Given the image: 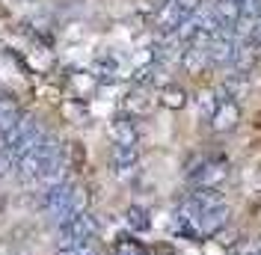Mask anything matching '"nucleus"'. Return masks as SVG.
I'll return each mask as SVG.
<instances>
[{"instance_id": "f257e3e1", "label": "nucleus", "mask_w": 261, "mask_h": 255, "mask_svg": "<svg viewBox=\"0 0 261 255\" xmlns=\"http://www.w3.org/2000/svg\"><path fill=\"white\" fill-rule=\"evenodd\" d=\"M42 128L39 122L33 119V116H18V122L12 128H6L3 134H0V148L9 155L12 160H18L21 155H27L33 145L42 140Z\"/></svg>"}, {"instance_id": "f03ea898", "label": "nucleus", "mask_w": 261, "mask_h": 255, "mask_svg": "<svg viewBox=\"0 0 261 255\" xmlns=\"http://www.w3.org/2000/svg\"><path fill=\"white\" fill-rule=\"evenodd\" d=\"M98 223L89 211L83 214H74V217H65L57 223V238H60V246H74V243H89L95 238Z\"/></svg>"}, {"instance_id": "7ed1b4c3", "label": "nucleus", "mask_w": 261, "mask_h": 255, "mask_svg": "<svg viewBox=\"0 0 261 255\" xmlns=\"http://www.w3.org/2000/svg\"><path fill=\"white\" fill-rule=\"evenodd\" d=\"M226 178H228V163L223 158L199 160L190 169V184L193 187H220Z\"/></svg>"}, {"instance_id": "20e7f679", "label": "nucleus", "mask_w": 261, "mask_h": 255, "mask_svg": "<svg viewBox=\"0 0 261 255\" xmlns=\"http://www.w3.org/2000/svg\"><path fill=\"white\" fill-rule=\"evenodd\" d=\"M238 122H241V104H238L234 98L223 95L217 101V110H214V116H211V128L217 134H228V131L238 128Z\"/></svg>"}, {"instance_id": "39448f33", "label": "nucleus", "mask_w": 261, "mask_h": 255, "mask_svg": "<svg viewBox=\"0 0 261 255\" xmlns=\"http://www.w3.org/2000/svg\"><path fill=\"white\" fill-rule=\"evenodd\" d=\"M137 163H140V148L137 145H113L110 166H113L116 178H130L137 172Z\"/></svg>"}, {"instance_id": "423d86ee", "label": "nucleus", "mask_w": 261, "mask_h": 255, "mask_svg": "<svg viewBox=\"0 0 261 255\" xmlns=\"http://www.w3.org/2000/svg\"><path fill=\"white\" fill-rule=\"evenodd\" d=\"M226 223H228V205L202 211V214H199V220H196V225H199V238H211V235H217Z\"/></svg>"}, {"instance_id": "0eeeda50", "label": "nucleus", "mask_w": 261, "mask_h": 255, "mask_svg": "<svg viewBox=\"0 0 261 255\" xmlns=\"http://www.w3.org/2000/svg\"><path fill=\"white\" fill-rule=\"evenodd\" d=\"M110 137H113V145H137V125L128 116H119L110 122Z\"/></svg>"}, {"instance_id": "6e6552de", "label": "nucleus", "mask_w": 261, "mask_h": 255, "mask_svg": "<svg viewBox=\"0 0 261 255\" xmlns=\"http://www.w3.org/2000/svg\"><path fill=\"white\" fill-rule=\"evenodd\" d=\"M181 63H184V68H190V71H202L208 65V50L187 45V50H181Z\"/></svg>"}, {"instance_id": "1a4fd4ad", "label": "nucleus", "mask_w": 261, "mask_h": 255, "mask_svg": "<svg viewBox=\"0 0 261 255\" xmlns=\"http://www.w3.org/2000/svg\"><path fill=\"white\" fill-rule=\"evenodd\" d=\"M161 104L169 107V110H181V107L187 104V95H184V89H178V86H163L161 89Z\"/></svg>"}, {"instance_id": "9d476101", "label": "nucleus", "mask_w": 261, "mask_h": 255, "mask_svg": "<svg viewBox=\"0 0 261 255\" xmlns=\"http://www.w3.org/2000/svg\"><path fill=\"white\" fill-rule=\"evenodd\" d=\"M128 225L134 228V232H148V225H151V220H148V211L140 205H130L128 208Z\"/></svg>"}, {"instance_id": "9b49d317", "label": "nucleus", "mask_w": 261, "mask_h": 255, "mask_svg": "<svg viewBox=\"0 0 261 255\" xmlns=\"http://www.w3.org/2000/svg\"><path fill=\"white\" fill-rule=\"evenodd\" d=\"M54 255H101L98 246L89 240V243H74V246H57Z\"/></svg>"}, {"instance_id": "f8f14e48", "label": "nucleus", "mask_w": 261, "mask_h": 255, "mask_svg": "<svg viewBox=\"0 0 261 255\" xmlns=\"http://www.w3.org/2000/svg\"><path fill=\"white\" fill-rule=\"evenodd\" d=\"M116 255H148L134 238H122L116 243Z\"/></svg>"}, {"instance_id": "ddd939ff", "label": "nucleus", "mask_w": 261, "mask_h": 255, "mask_svg": "<svg viewBox=\"0 0 261 255\" xmlns=\"http://www.w3.org/2000/svg\"><path fill=\"white\" fill-rule=\"evenodd\" d=\"M234 255H261V238H246L234 246Z\"/></svg>"}, {"instance_id": "4468645a", "label": "nucleus", "mask_w": 261, "mask_h": 255, "mask_svg": "<svg viewBox=\"0 0 261 255\" xmlns=\"http://www.w3.org/2000/svg\"><path fill=\"white\" fill-rule=\"evenodd\" d=\"M12 175H15V160L0 148V181H6V178H12Z\"/></svg>"}, {"instance_id": "2eb2a0df", "label": "nucleus", "mask_w": 261, "mask_h": 255, "mask_svg": "<svg viewBox=\"0 0 261 255\" xmlns=\"http://www.w3.org/2000/svg\"><path fill=\"white\" fill-rule=\"evenodd\" d=\"M252 48L255 45H261V15H255L252 21H249V39H246Z\"/></svg>"}, {"instance_id": "dca6fc26", "label": "nucleus", "mask_w": 261, "mask_h": 255, "mask_svg": "<svg viewBox=\"0 0 261 255\" xmlns=\"http://www.w3.org/2000/svg\"><path fill=\"white\" fill-rule=\"evenodd\" d=\"M255 57H258V60H261V45H255Z\"/></svg>"}, {"instance_id": "f3484780", "label": "nucleus", "mask_w": 261, "mask_h": 255, "mask_svg": "<svg viewBox=\"0 0 261 255\" xmlns=\"http://www.w3.org/2000/svg\"><path fill=\"white\" fill-rule=\"evenodd\" d=\"M161 252H163V255H175V252H169V249H166V246H163V249H161Z\"/></svg>"}]
</instances>
